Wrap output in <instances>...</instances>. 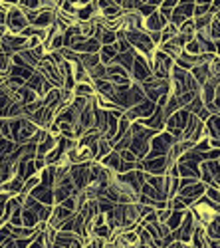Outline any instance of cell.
Here are the masks:
<instances>
[{
    "label": "cell",
    "instance_id": "3957f363",
    "mask_svg": "<svg viewBox=\"0 0 220 248\" xmlns=\"http://www.w3.org/2000/svg\"><path fill=\"white\" fill-rule=\"evenodd\" d=\"M6 30L10 32V34H20L24 28H28V20H26V16H24V12L18 8V4L16 6H12L8 12H6Z\"/></svg>",
    "mask_w": 220,
    "mask_h": 248
},
{
    "label": "cell",
    "instance_id": "ba28073f",
    "mask_svg": "<svg viewBox=\"0 0 220 248\" xmlns=\"http://www.w3.org/2000/svg\"><path fill=\"white\" fill-rule=\"evenodd\" d=\"M8 70H10V56H6V54L0 52V72L8 74Z\"/></svg>",
    "mask_w": 220,
    "mask_h": 248
},
{
    "label": "cell",
    "instance_id": "9c48e42d",
    "mask_svg": "<svg viewBox=\"0 0 220 248\" xmlns=\"http://www.w3.org/2000/svg\"><path fill=\"white\" fill-rule=\"evenodd\" d=\"M205 197L212 202H218V187H206L205 189Z\"/></svg>",
    "mask_w": 220,
    "mask_h": 248
},
{
    "label": "cell",
    "instance_id": "8fae6325",
    "mask_svg": "<svg viewBox=\"0 0 220 248\" xmlns=\"http://www.w3.org/2000/svg\"><path fill=\"white\" fill-rule=\"evenodd\" d=\"M0 226H2V222H0Z\"/></svg>",
    "mask_w": 220,
    "mask_h": 248
},
{
    "label": "cell",
    "instance_id": "6da1fadb",
    "mask_svg": "<svg viewBox=\"0 0 220 248\" xmlns=\"http://www.w3.org/2000/svg\"><path fill=\"white\" fill-rule=\"evenodd\" d=\"M176 143V139L173 135H169L167 131H161V133H157L151 137L149 141V153L145 159H155V157H167L171 147Z\"/></svg>",
    "mask_w": 220,
    "mask_h": 248
},
{
    "label": "cell",
    "instance_id": "52a82bcc",
    "mask_svg": "<svg viewBox=\"0 0 220 248\" xmlns=\"http://www.w3.org/2000/svg\"><path fill=\"white\" fill-rule=\"evenodd\" d=\"M183 218H185V211H171V217L167 218V229L173 232V231H176L178 226H181V222H183Z\"/></svg>",
    "mask_w": 220,
    "mask_h": 248
},
{
    "label": "cell",
    "instance_id": "8992f818",
    "mask_svg": "<svg viewBox=\"0 0 220 248\" xmlns=\"http://www.w3.org/2000/svg\"><path fill=\"white\" fill-rule=\"evenodd\" d=\"M72 93H73V97H86V99L95 97V92H93L91 84H75Z\"/></svg>",
    "mask_w": 220,
    "mask_h": 248
},
{
    "label": "cell",
    "instance_id": "7a4b0ae2",
    "mask_svg": "<svg viewBox=\"0 0 220 248\" xmlns=\"http://www.w3.org/2000/svg\"><path fill=\"white\" fill-rule=\"evenodd\" d=\"M133 78V84H143V81L151 79L153 78V72H151V64L147 62L145 56L141 54H137L135 52V60H133V68H131V74Z\"/></svg>",
    "mask_w": 220,
    "mask_h": 248
},
{
    "label": "cell",
    "instance_id": "277c9868",
    "mask_svg": "<svg viewBox=\"0 0 220 248\" xmlns=\"http://www.w3.org/2000/svg\"><path fill=\"white\" fill-rule=\"evenodd\" d=\"M192 10H194V2H178L175 8H173V12H171V18H169V24H173V26H181L185 20H191L192 18Z\"/></svg>",
    "mask_w": 220,
    "mask_h": 248
},
{
    "label": "cell",
    "instance_id": "5b68a950",
    "mask_svg": "<svg viewBox=\"0 0 220 248\" xmlns=\"http://www.w3.org/2000/svg\"><path fill=\"white\" fill-rule=\"evenodd\" d=\"M121 163H123V161H121V157H119V153H117V151H113V149H111V151L102 159V165H103V167H105V169H109V171H113L115 175L119 173V169H121Z\"/></svg>",
    "mask_w": 220,
    "mask_h": 248
},
{
    "label": "cell",
    "instance_id": "30bf717a",
    "mask_svg": "<svg viewBox=\"0 0 220 248\" xmlns=\"http://www.w3.org/2000/svg\"><path fill=\"white\" fill-rule=\"evenodd\" d=\"M8 199H10L8 193H0V218H2V213H4V206H6Z\"/></svg>",
    "mask_w": 220,
    "mask_h": 248
}]
</instances>
